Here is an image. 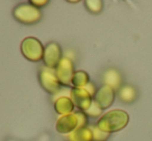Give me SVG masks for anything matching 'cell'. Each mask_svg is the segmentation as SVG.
<instances>
[{
  "label": "cell",
  "instance_id": "obj_1",
  "mask_svg": "<svg viewBox=\"0 0 152 141\" xmlns=\"http://www.w3.org/2000/svg\"><path fill=\"white\" fill-rule=\"evenodd\" d=\"M129 122V115L125 110L113 109L99 118L97 127L105 133H115L123 130Z\"/></svg>",
  "mask_w": 152,
  "mask_h": 141
},
{
  "label": "cell",
  "instance_id": "obj_2",
  "mask_svg": "<svg viewBox=\"0 0 152 141\" xmlns=\"http://www.w3.org/2000/svg\"><path fill=\"white\" fill-rule=\"evenodd\" d=\"M21 53L26 59L32 62H39L43 60L45 47L39 38L34 36H27L21 42Z\"/></svg>",
  "mask_w": 152,
  "mask_h": 141
},
{
  "label": "cell",
  "instance_id": "obj_3",
  "mask_svg": "<svg viewBox=\"0 0 152 141\" xmlns=\"http://www.w3.org/2000/svg\"><path fill=\"white\" fill-rule=\"evenodd\" d=\"M13 16L18 22L26 25L36 24L42 19V13L31 4H20L13 11Z\"/></svg>",
  "mask_w": 152,
  "mask_h": 141
},
{
  "label": "cell",
  "instance_id": "obj_4",
  "mask_svg": "<svg viewBox=\"0 0 152 141\" xmlns=\"http://www.w3.org/2000/svg\"><path fill=\"white\" fill-rule=\"evenodd\" d=\"M39 81H40L41 86L49 93L54 95L58 93L61 89V83L53 69H49L47 67H42L39 73Z\"/></svg>",
  "mask_w": 152,
  "mask_h": 141
},
{
  "label": "cell",
  "instance_id": "obj_5",
  "mask_svg": "<svg viewBox=\"0 0 152 141\" xmlns=\"http://www.w3.org/2000/svg\"><path fill=\"white\" fill-rule=\"evenodd\" d=\"M56 77L58 79L61 85H70L72 81V77L74 75V63L68 57H63L56 67L54 69Z\"/></svg>",
  "mask_w": 152,
  "mask_h": 141
},
{
  "label": "cell",
  "instance_id": "obj_6",
  "mask_svg": "<svg viewBox=\"0 0 152 141\" xmlns=\"http://www.w3.org/2000/svg\"><path fill=\"white\" fill-rule=\"evenodd\" d=\"M61 58L63 56H61V46L55 42L48 43L44 49V56H43L45 67L54 69Z\"/></svg>",
  "mask_w": 152,
  "mask_h": 141
},
{
  "label": "cell",
  "instance_id": "obj_7",
  "mask_svg": "<svg viewBox=\"0 0 152 141\" xmlns=\"http://www.w3.org/2000/svg\"><path fill=\"white\" fill-rule=\"evenodd\" d=\"M70 98H71L74 106H76L83 112L87 111L91 107L92 102H93V97L85 88L73 87L70 90Z\"/></svg>",
  "mask_w": 152,
  "mask_h": 141
},
{
  "label": "cell",
  "instance_id": "obj_8",
  "mask_svg": "<svg viewBox=\"0 0 152 141\" xmlns=\"http://www.w3.org/2000/svg\"><path fill=\"white\" fill-rule=\"evenodd\" d=\"M115 98H116V93L114 89L108 85L103 84L99 89H97L93 101L99 106L101 110H105L113 105Z\"/></svg>",
  "mask_w": 152,
  "mask_h": 141
},
{
  "label": "cell",
  "instance_id": "obj_9",
  "mask_svg": "<svg viewBox=\"0 0 152 141\" xmlns=\"http://www.w3.org/2000/svg\"><path fill=\"white\" fill-rule=\"evenodd\" d=\"M78 128V118L75 112L59 116L55 124V130L61 134L69 135Z\"/></svg>",
  "mask_w": 152,
  "mask_h": 141
},
{
  "label": "cell",
  "instance_id": "obj_10",
  "mask_svg": "<svg viewBox=\"0 0 152 141\" xmlns=\"http://www.w3.org/2000/svg\"><path fill=\"white\" fill-rule=\"evenodd\" d=\"M103 81L104 84L112 87L114 90H116V89L119 90L120 87L122 86V75L117 69L112 67V69H108L105 71L103 75Z\"/></svg>",
  "mask_w": 152,
  "mask_h": 141
},
{
  "label": "cell",
  "instance_id": "obj_11",
  "mask_svg": "<svg viewBox=\"0 0 152 141\" xmlns=\"http://www.w3.org/2000/svg\"><path fill=\"white\" fill-rule=\"evenodd\" d=\"M74 107L75 106L70 97L61 95L54 101V109L57 112V114H59L61 116L73 113Z\"/></svg>",
  "mask_w": 152,
  "mask_h": 141
},
{
  "label": "cell",
  "instance_id": "obj_12",
  "mask_svg": "<svg viewBox=\"0 0 152 141\" xmlns=\"http://www.w3.org/2000/svg\"><path fill=\"white\" fill-rule=\"evenodd\" d=\"M118 97L121 102L130 104L137 99V90L132 85H122L118 90Z\"/></svg>",
  "mask_w": 152,
  "mask_h": 141
},
{
  "label": "cell",
  "instance_id": "obj_13",
  "mask_svg": "<svg viewBox=\"0 0 152 141\" xmlns=\"http://www.w3.org/2000/svg\"><path fill=\"white\" fill-rule=\"evenodd\" d=\"M69 141H93V132L90 128H78L68 135Z\"/></svg>",
  "mask_w": 152,
  "mask_h": 141
},
{
  "label": "cell",
  "instance_id": "obj_14",
  "mask_svg": "<svg viewBox=\"0 0 152 141\" xmlns=\"http://www.w3.org/2000/svg\"><path fill=\"white\" fill-rule=\"evenodd\" d=\"M90 82V76L86 71H76L74 72V75L72 77L71 84L73 87L77 88H83L88 83Z\"/></svg>",
  "mask_w": 152,
  "mask_h": 141
},
{
  "label": "cell",
  "instance_id": "obj_15",
  "mask_svg": "<svg viewBox=\"0 0 152 141\" xmlns=\"http://www.w3.org/2000/svg\"><path fill=\"white\" fill-rule=\"evenodd\" d=\"M85 4L88 11L92 14H99L103 7V3L100 0H88L85 2Z\"/></svg>",
  "mask_w": 152,
  "mask_h": 141
},
{
  "label": "cell",
  "instance_id": "obj_16",
  "mask_svg": "<svg viewBox=\"0 0 152 141\" xmlns=\"http://www.w3.org/2000/svg\"><path fill=\"white\" fill-rule=\"evenodd\" d=\"M90 129L93 132V141H105L110 137L108 133L101 131L97 126H91Z\"/></svg>",
  "mask_w": 152,
  "mask_h": 141
},
{
  "label": "cell",
  "instance_id": "obj_17",
  "mask_svg": "<svg viewBox=\"0 0 152 141\" xmlns=\"http://www.w3.org/2000/svg\"><path fill=\"white\" fill-rule=\"evenodd\" d=\"M86 114H87V116H91V117H98V116L101 115L102 113V110L100 109V107L97 105V104L95 103V102H92V105L91 107L89 108V109L87 110V111L85 112Z\"/></svg>",
  "mask_w": 152,
  "mask_h": 141
},
{
  "label": "cell",
  "instance_id": "obj_18",
  "mask_svg": "<svg viewBox=\"0 0 152 141\" xmlns=\"http://www.w3.org/2000/svg\"><path fill=\"white\" fill-rule=\"evenodd\" d=\"M77 118H78V128H85L88 124V116L83 111H75ZM77 128V129H78Z\"/></svg>",
  "mask_w": 152,
  "mask_h": 141
},
{
  "label": "cell",
  "instance_id": "obj_19",
  "mask_svg": "<svg viewBox=\"0 0 152 141\" xmlns=\"http://www.w3.org/2000/svg\"><path fill=\"white\" fill-rule=\"evenodd\" d=\"M83 88H85L86 90H87L88 93H89L90 95H91L93 98H94V95H96V93H97V89H96L95 85H94V83H93V82H91V81H90V82L88 83V84L86 85V86L83 87Z\"/></svg>",
  "mask_w": 152,
  "mask_h": 141
},
{
  "label": "cell",
  "instance_id": "obj_20",
  "mask_svg": "<svg viewBox=\"0 0 152 141\" xmlns=\"http://www.w3.org/2000/svg\"><path fill=\"white\" fill-rule=\"evenodd\" d=\"M48 3H49L48 0H42V1H40V0H32V1H30V4L34 5V7H36L37 9L45 7V5L48 4Z\"/></svg>",
  "mask_w": 152,
  "mask_h": 141
}]
</instances>
